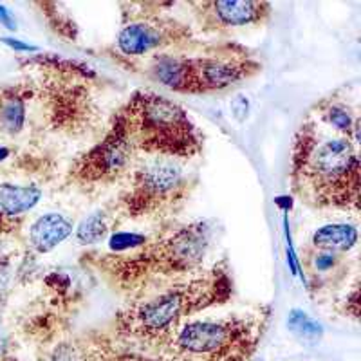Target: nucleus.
Here are the masks:
<instances>
[{"label": "nucleus", "instance_id": "1", "mask_svg": "<svg viewBox=\"0 0 361 361\" xmlns=\"http://www.w3.org/2000/svg\"><path fill=\"white\" fill-rule=\"evenodd\" d=\"M212 240L214 226L193 221L161 231L135 250L85 255L82 260L98 271L114 291L135 300L197 275Z\"/></svg>", "mask_w": 361, "mask_h": 361}, {"label": "nucleus", "instance_id": "2", "mask_svg": "<svg viewBox=\"0 0 361 361\" xmlns=\"http://www.w3.org/2000/svg\"><path fill=\"white\" fill-rule=\"evenodd\" d=\"M291 193L312 209H360L357 145L320 123L302 121L291 147Z\"/></svg>", "mask_w": 361, "mask_h": 361}, {"label": "nucleus", "instance_id": "3", "mask_svg": "<svg viewBox=\"0 0 361 361\" xmlns=\"http://www.w3.org/2000/svg\"><path fill=\"white\" fill-rule=\"evenodd\" d=\"M233 289L230 266L221 260L190 279L132 300L116 314L114 331L118 336L161 350L193 316L228 304Z\"/></svg>", "mask_w": 361, "mask_h": 361}, {"label": "nucleus", "instance_id": "4", "mask_svg": "<svg viewBox=\"0 0 361 361\" xmlns=\"http://www.w3.org/2000/svg\"><path fill=\"white\" fill-rule=\"evenodd\" d=\"M112 121L123 130L137 156L188 161L204 147V137L188 112L154 90L134 92Z\"/></svg>", "mask_w": 361, "mask_h": 361}, {"label": "nucleus", "instance_id": "5", "mask_svg": "<svg viewBox=\"0 0 361 361\" xmlns=\"http://www.w3.org/2000/svg\"><path fill=\"white\" fill-rule=\"evenodd\" d=\"M269 324V307L190 320L161 349L166 361H251Z\"/></svg>", "mask_w": 361, "mask_h": 361}, {"label": "nucleus", "instance_id": "6", "mask_svg": "<svg viewBox=\"0 0 361 361\" xmlns=\"http://www.w3.org/2000/svg\"><path fill=\"white\" fill-rule=\"evenodd\" d=\"M116 202V214L127 219H159L173 214L190 197L195 177L180 161L148 157L128 173Z\"/></svg>", "mask_w": 361, "mask_h": 361}, {"label": "nucleus", "instance_id": "7", "mask_svg": "<svg viewBox=\"0 0 361 361\" xmlns=\"http://www.w3.org/2000/svg\"><path fill=\"white\" fill-rule=\"evenodd\" d=\"M137 152L123 130L112 121L102 141L90 147L71 164L67 183L78 188L107 186L132 172Z\"/></svg>", "mask_w": 361, "mask_h": 361}, {"label": "nucleus", "instance_id": "8", "mask_svg": "<svg viewBox=\"0 0 361 361\" xmlns=\"http://www.w3.org/2000/svg\"><path fill=\"white\" fill-rule=\"evenodd\" d=\"M262 71L253 54L240 45H219L215 49L193 56V73L199 94L228 89L250 80Z\"/></svg>", "mask_w": 361, "mask_h": 361}, {"label": "nucleus", "instance_id": "9", "mask_svg": "<svg viewBox=\"0 0 361 361\" xmlns=\"http://www.w3.org/2000/svg\"><path fill=\"white\" fill-rule=\"evenodd\" d=\"M192 40V29L179 20L163 17H145L127 22L118 35L116 45L127 56L169 51L188 44Z\"/></svg>", "mask_w": 361, "mask_h": 361}, {"label": "nucleus", "instance_id": "10", "mask_svg": "<svg viewBox=\"0 0 361 361\" xmlns=\"http://www.w3.org/2000/svg\"><path fill=\"white\" fill-rule=\"evenodd\" d=\"M197 24L206 33L260 25L271 17L269 2L260 0H202L190 2Z\"/></svg>", "mask_w": 361, "mask_h": 361}, {"label": "nucleus", "instance_id": "11", "mask_svg": "<svg viewBox=\"0 0 361 361\" xmlns=\"http://www.w3.org/2000/svg\"><path fill=\"white\" fill-rule=\"evenodd\" d=\"M302 267L309 293L316 298L338 289L349 276V253H336L307 246L302 253Z\"/></svg>", "mask_w": 361, "mask_h": 361}, {"label": "nucleus", "instance_id": "12", "mask_svg": "<svg viewBox=\"0 0 361 361\" xmlns=\"http://www.w3.org/2000/svg\"><path fill=\"white\" fill-rule=\"evenodd\" d=\"M148 76L166 89L176 90V92L199 94L195 73H193V56H190V54H157L150 69H148Z\"/></svg>", "mask_w": 361, "mask_h": 361}, {"label": "nucleus", "instance_id": "13", "mask_svg": "<svg viewBox=\"0 0 361 361\" xmlns=\"http://www.w3.org/2000/svg\"><path fill=\"white\" fill-rule=\"evenodd\" d=\"M33 98V87L24 83L0 89V134L15 137L24 130L29 102Z\"/></svg>", "mask_w": 361, "mask_h": 361}, {"label": "nucleus", "instance_id": "14", "mask_svg": "<svg viewBox=\"0 0 361 361\" xmlns=\"http://www.w3.org/2000/svg\"><path fill=\"white\" fill-rule=\"evenodd\" d=\"M73 233V221L62 214H45L29 228V247L38 255L51 253Z\"/></svg>", "mask_w": 361, "mask_h": 361}, {"label": "nucleus", "instance_id": "15", "mask_svg": "<svg viewBox=\"0 0 361 361\" xmlns=\"http://www.w3.org/2000/svg\"><path fill=\"white\" fill-rule=\"evenodd\" d=\"M316 119L329 127L331 130L349 137L350 141L357 145V135H360V119L350 112V109L345 103L338 102L334 98L322 99L314 109Z\"/></svg>", "mask_w": 361, "mask_h": 361}, {"label": "nucleus", "instance_id": "16", "mask_svg": "<svg viewBox=\"0 0 361 361\" xmlns=\"http://www.w3.org/2000/svg\"><path fill=\"white\" fill-rule=\"evenodd\" d=\"M42 188L37 185H13L4 183L0 185V217L17 221L29 209L40 202Z\"/></svg>", "mask_w": 361, "mask_h": 361}, {"label": "nucleus", "instance_id": "17", "mask_svg": "<svg viewBox=\"0 0 361 361\" xmlns=\"http://www.w3.org/2000/svg\"><path fill=\"white\" fill-rule=\"evenodd\" d=\"M357 243V228L353 224H325L312 233L309 246L316 250L349 253Z\"/></svg>", "mask_w": 361, "mask_h": 361}, {"label": "nucleus", "instance_id": "18", "mask_svg": "<svg viewBox=\"0 0 361 361\" xmlns=\"http://www.w3.org/2000/svg\"><path fill=\"white\" fill-rule=\"evenodd\" d=\"M112 224H114V221H112V215L107 209H98L80 222L78 228H76V238L83 246L98 244L99 240L107 237Z\"/></svg>", "mask_w": 361, "mask_h": 361}, {"label": "nucleus", "instance_id": "19", "mask_svg": "<svg viewBox=\"0 0 361 361\" xmlns=\"http://www.w3.org/2000/svg\"><path fill=\"white\" fill-rule=\"evenodd\" d=\"M289 327L302 338H316L320 336V327L316 322H312L307 314L300 311H293L289 318Z\"/></svg>", "mask_w": 361, "mask_h": 361}, {"label": "nucleus", "instance_id": "20", "mask_svg": "<svg viewBox=\"0 0 361 361\" xmlns=\"http://www.w3.org/2000/svg\"><path fill=\"white\" fill-rule=\"evenodd\" d=\"M53 8H49V4L45 2V4H42V9L45 11V15H47V18L51 20V24H54L56 22V31L60 35H66L67 38H76L74 35H76V27H74L73 20L71 18H62L60 17V8H58L56 4H51Z\"/></svg>", "mask_w": 361, "mask_h": 361}, {"label": "nucleus", "instance_id": "21", "mask_svg": "<svg viewBox=\"0 0 361 361\" xmlns=\"http://www.w3.org/2000/svg\"><path fill=\"white\" fill-rule=\"evenodd\" d=\"M51 361H89V353L76 343H62L54 350Z\"/></svg>", "mask_w": 361, "mask_h": 361}, {"label": "nucleus", "instance_id": "22", "mask_svg": "<svg viewBox=\"0 0 361 361\" xmlns=\"http://www.w3.org/2000/svg\"><path fill=\"white\" fill-rule=\"evenodd\" d=\"M247 107H250V102L244 96H237L231 103V114L235 116L237 121H244V118L247 116Z\"/></svg>", "mask_w": 361, "mask_h": 361}, {"label": "nucleus", "instance_id": "23", "mask_svg": "<svg viewBox=\"0 0 361 361\" xmlns=\"http://www.w3.org/2000/svg\"><path fill=\"white\" fill-rule=\"evenodd\" d=\"M2 44L9 45V47L15 51H24V53L37 51V47H33V45H29V44H25V42H20V40H15V38H2Z\"/></svg>", "mask_w": 361, "mask_h": 361}, {"label": "nucleus", "instance_id": "24", "mask_svg": "<svg viewBox=\"0 0 361 361\" xmlns=\"http://www.w3.org/2000/svg\"><path fill=\"white\" fill-rule=\"evenodd\" d=\"M103 361H152L150 357L137 356V354H112L111 357Z\"/></svg>", "mask_w": 361, "mask_h": 361}, {"label": "nucleus", "instance_id": "25", "mask_svg": "<svg viewBox=\"0 0 361 361\" xmlns=\"http://www.w3.org/2000/svg\"><path fill=\"white\" fill-rule=\"evenodd\" d=\"M0 22H2L8 29L17 27V25H15V20H13L11 17V13H9V9L4 8V6H0Z\"/></svg>", "mask_w": 361, "mask_h": 361}, {"label": "nucleus", "instance_id": "26", "mask_svg": "<svg viewBox=\"0 0 361 361\" xmlns=\"http://www.w3.org/2000/svg\"><path fill=\"white\" fill-rule=\"evenodd\" d=\"M4 356H8V343H6L2 333H0V357H4Z\"/></svg>", "mask_w": 361, "mask_h": 361}, {"label": "nucleus", "instance_id": "27", "mask_svg": "<svg viewBox=\"0 0 361 361\" xmlns=\"http://www.w3.org/2000/svg\"><path fill=\"white\" fill-rule=\"evenodd\" d=\"M8 156H9V148L0 147V161H4Z\"/></svg>", "mask_w": 361, "mask_h": 361}, {"label": "nucleus", "instance_id": "28", "mask_svg": "<svg viewBox=\"0 0 361 361\" xmlns=\"http://www.w3.org/2000/svg\"><path fill=\"white\" fill-rule=\"evenodd\" d=\"M0 361H20V360H18V357H15V356H9V354H8V356L0 357Z\"/></svg>", "mask_w": 361, "mask_h": 361}]
</instances>
